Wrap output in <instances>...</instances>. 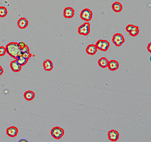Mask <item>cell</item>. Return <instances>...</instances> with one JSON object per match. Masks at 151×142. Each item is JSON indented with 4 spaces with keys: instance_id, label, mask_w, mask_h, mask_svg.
<instances>
[{
    "instance_id": "obj_20",
    "label": "cell",
    "mask_w": 151,
    "mask_h": 142,
    "mask_svg": "<svg viewBox=\"0 0 151 142\" xmlns=\"http://www.w3.org/2000/svg\"><path fill=\"white\" fill-rule=\"evenodd\" d=\"M7 14V10L5 6H0V17L3 18Z\"/></svg>"
},
{
    "instance_id": "obj_18",
    "label": "cell",
    "mask_w": 151,
    "mask_h": 142,
    "mask_svg": "<svg viewBox=\"0 0 151 142\" xmlns=\"http://www.w3.org/2000/svg\"><path fill=\"white\" fill-rule=\"evenodd\" d=\"M108 63V60L104 57H101L98 61V64L102 68H106V67H107Z\"/></svg>"
},
{
    "instance_id": "obj_27",
    "label": "cell",
    "mask_w": 151,
    "mask_h": 142,
    "mask_svg": "<svg viewBox=\"0 0 151 142\" xmlns=\"http://www.w3.org/2000/svg\"><path fill=\"white\" fill-rule=\"evenodd\" d=\"M3 73V68L0 65V76H1Z\"/></svg>"
},
{
    "instance_id": "obj_22",
    "label": "cell",
    "mask_w": 151,
    "mask_h": 142,
    "mask_svg": "<svg viewBox=\"0 0 151 142\" xmlns=\"http://www.w3.org/2000/svg\"><path fill=\"white\" fill-rule=\"evenodd\" d=\"M21 55H22L23 57L29 59L31 56H32V54L30 53V52H25V53H23L21 54Z\"/></svg>"
},
{
    "instance_id": "obj_1",
    "label": "cell",
    "mask_w": 151,
    "mask_h": 142,
    "mask_svg": "<svg viewBox=\"0 0 151 142\" xmlns=\"http://www.w3.org/2000/svg\"><path fill=\"white\" fill-rule=\"evenodd\" d=\"M5 48L6 53L14 59H16L19 56L21 55V49L19 47L18 43L10 42L6 45Z\"/></svg>"
},
{
    "instance_id": "obj_16",
    "label": "cell",
    "mask_w": 151,
    "mask_h": 142,
    "mask_svg": "<svg viewBox=\"0 0 151 142\" xmlns=\"http://www.w3.org/2000/svg\"><path fill=\"white\" fill-rule=\"evenodd\" d=\"M23 97L26 101H31L34 99V98L35 97V94L34 92H33L31 91H26V92H25V93L23 95Z\"/></svg>"
},
{
    "instance_id": "obj_5",
    "label": "cell",
    "mask_w": 151,
    "mask_h": 142,
    "mask_svg": "<svg viewBox=\"0 0 151 142\" xmlns=\"http://www.w3.org/2000/svg\"><path fill=\"white\" fill-rule=\"evenodd\" d=\"M112 41L115 46L116 47H120L124 43L125 39L121 34L116 33L113 35Z\"/></svg>"
},
{
    "instance_id": "obj_3",
    "label": "cell",
    "mask_w": 151,
    "mask_h": 142,
    "mask_svg": "<svg viewBox=\"0 0 151 142\" xmlns=\"http://www.w3.org/2000/svg\"><path fill=\"white\" fill-rule=\"evenodd\" d=\"M90 32V25L88 22H85L81 25L78 29V33L79 34L84 36H87Z\"/></svg>"
},
{
    "instance_id": "obj_19",
    "label": "cell",
    "mask_w": 151,
    "mask_h": 142,
    "mask_svg": "<svg viewBox=\"0 0 151 142\" xmlns=\"http://www.w3.org/2000/svg\"><path fill=\"white\" fill-rule=\"evenodd\" d=\"M129 34L131 37H136L139 34V26H134V27L132 28V29L128 33Z\"/></svg>"
},
{
    "instance_id": "obj_8",
    "label": "cell",
    "mask_w": 151,
    "mask_h": 142,
    "mask_svg": "<svg viewBox=\"0 0 151 142\" xmlns=\"http://www.w3.org/2000/svg\"><path fill=\"white\" fill-rule=\"evenodd\" d=\"M63 15L65 18H72L75 15V10L71 7H67L64 10Z\"/></svg>"
},
{
    "instance_id": "obj_14",
    "label": "cell",
    "mask_w": 151,
    "mask_h": 142,
    "mask_svg": "<svg viewBox=\"0 0 151 142\" xmlns=\"http://www.w3.org/2000/svg\"><path fill=\"white\" fill-rule=\"evenodd\" d=\"M43 66L45 70L46 71H51L52 70L53 68V63L51 60L49 59H47L43 62Z\"/></svg>"
},
{
    "instance_id": "obj_25",
    "label": "cell",
    "mask_w": 151,
    "mask_h": 142,
    "mask_svg": "<svg viewBox=\"0 0 151 142\" xmlns=\"http://www.w3.org/2000/svg\"><path fill=\"white\" fill-rule=\"evenodd\" d=\"M18 45H19V48H20L21 49H23V48L27 46V45H26L24 42H19V43H18Z\"/></svg>"
},
{
    "instance_id": "obj_12",
    "label": "cell",
    "mask_w": 151,
    "mask_h": 142,
    "mask_svg": "<svg viewBox=\"0 0 151 142\" xmlns=\"http://www.w3.org/2000/svg\"><path fill=\"white\" fill-rule=\"evenodd\" d=\"M17 25L18 26V27L21 29H26L28 25H29V21L28 20L25 18H20L18 22Z\"/></svg>"
},
{
    "instance_id": "obj_26",
    "label": "cell",
    "mask_w": 151,
    "mask_h": 142,
    "mask_svg": "<svg viewBox=\"0 0 151 142\" xmlns=\"http://www.w3.org/2000/svg\"><path fill=\"white\" fill-rule=\"evenodd\" d=\"M147 50L151 53V43H150L147 46Z\"/></svg>"
},
{
    "instance_id": "obj_11",
    "label": "cell",
    "mask_w": 151,
    "mask_h": 142,
    "mask_svg": "<svg viewBox=\"0 0 151 142\" xmlns=\"http://www.w3.org/2000/svg\"><path fill=\"white\" fill-rule=\"evenodd\" d=\"M10 67L11 69L14 72H19L21 71L22 67L18 63V62L15 60L12 61L10 64Z\"/></svg>"
},
{
    "instance_id": "obj_9",
    "label": "cell",
    "mask_w": 151,
    "mask_h": 142,
    "mask_svg": "<svg viewBox=\"0 0 151 142\" xmlns=\"http://www.w3.org/2000/svg\"><path fill=\"white\" fill-rule=\"evenodd\" d=\"M18 133V129L15 126H11L8 127L6 130V134L11 138L15 137Z\"/></svg>"
},
{
    "instance_id": "obj_21",
    "label": "cell",
    "mask_w": 151,
    "mask_h": 142,
    "mask_svg": "<svg viewBox=\"0 0 151 142\" xmlns=\"http://www.w3.org/2000/svg\"><path fill=\"white\" fill-rule=\"evenodd\" d=\"M6 53V48L3 46H0V56H3Z\"/></svg>"
},
{
    "instance_id": "obj_17",
    "label": "cell",
    "mask_w": 151,
    "mask_h": 142,
    "mask_svg": "<svg viewBox=\"0 0 151 142\" xmlns=\"http://www.w3.org/2000/svg\"><path fill=\"white\" fill-rule=\"evenodd\" d=\"M15 60L21 67L25 65L27 63V62L29 61L28 59L23 57L22 55L19 56Z\"/></svg>"
},
{
    "instance_id": "obj_28",
    "label": "cell",
    "mask_w": 151,
    "mask_h": 142,
    "mask_svg": "<svg viewBox=\"0 0 151 142\" xmlns=\"http://www.w3.org/2000/svg\"><path fill=\"white\" fill-rule=\"evenodd\" d=\"M19 142H27L26 140H20Z\"/></svg>"
},
{
    "instance_id": "obj_6",
    "label": "cell",
    "mask_w": 151,
    "mask_h": 142,
    "mask_svg": "<svg viewBox=\"0 0 151 142\" xmlns=\"http://www.w3.org/2000/svg\"><path fill=\"white\" fill-rule=\"evenodd\" d=\"M96 47L102 51H107L110 47V43L106 40L100 39L98 41L96 44Z\"/></svg>"
},
{
    "instance_id": "obj_24",
    "label": "cell",
    "mask_w": 151,
    "mask_h": 142,
    "mask_svg": "<svg viewBox=\"0 0 151 142\" xmlns=\"http://www.w3.org/2000/svg\"><path fill=\"white\" fill-rule=\"evenodd\" d=\"M134 26H135V25H127V26L126 27V30L128 33H129V32L132 29V28L134 27Z\"/></svg>"
},
{
    "instance_id": "obj_15",
    "label": "cell",
    "mask_w": 151,
    "mask_h": 142,
    "mask_svg": "<svg viewBox=\"0 0 151 142\" xmlns=\"http://www.w3.org/2000/svg\"><path fill=\"white\" fill-rule=\"evenodd\" d=\"M111 7L112 10L115 13H120L123 9L122 5L118 2H114L111 5Z\"/></svg>"
},
{
    "instance_id": "obj_2",
    "label": "cell",
    "mask_w": 151,
    "mask_h": 142,
    "mask_svg": "<svg viewBox=\"0 0 151 142\" xmlns=\"http://www.w3.org/2000/svg\"><path fill=\"white\" fill-rule=\"evenodd\" d=\"M64 130L59 127H55L51 131V136L55 139H60L64 135Z\"/></svg>"
},
{
    "instance_id": "obj_7",
    "label": "cell",
    "mask_w": 151,
    "mask_h": 142,
    "mask_svg": "<svg viewBox=\"0 0 151 142\" xmlns=\"http://www.w3.org/2000/svg\"><path fill=\"white\" fill-rule=\"evenodd\" d=\"M108 138L111 142H116L119 138V134L116 130H111L108 132Z\"/></svg>"
},
{
    "instance_id": "obj_23",
    "label": "cell",
    "mask_w": 151,
    "mask_h": 142,
    "mask_svg": "<svg viewBox=\"0 0 151 142\" xmlns=\"http://www.w3.org/2000/svg\"><path fill=\"white\" fill-rule=\"evenodd\" d=\"M21 54L23 53H25V52H30V49L29 47H28V46L27 45L25 48H23V49H21Z\"/></svg>"
},
{
    "instance_id": "obj_10",
    "label": "cell",
    "mask_w": 151,
    "mask_h": 142,
    "mask_svg": "<svg viewBox=\"0 0 151 142\" xmlns=\"http://www.w3.org/2000/svg\"><path fill=\"white\" fill-rule=\"evenodd\" d=\"M119 67V63L115 60H111L108 61L107 67L108 69L111 71H115L118 69Z\"/></svg>"
},
{
    "instance_id": "obj_13",
    "label": "cell",
    "mask_w": 151,
    "mask_h": 142,
    "mask_svg": "<svg viewBox=\"0 0 151 142\" xmlns=\"http://www.w3.org/2000/svg\"><path fill=\"white\" fill-rule=\"evenodd\" d=\"M97 51V48L96 47V46L93 44L89 45L88 46L86 49V52L87 54L90 55H94Z\"/></svg>"
},
{
    "instance_id": "obj_4",
    "label": "cell",
    "mask_w": 151,
    "mask_h": 142,
    "mask_svg": "<svg viewBox=\"0 0 151 142\" xmlns=\"http://www.w3.org/2000/svg\"><path fill=\"white\" fill-rule=\"evenodd\" d=\"M80 18L84 21L89 22L91 21L93 18V12L89 9H84L80 13Z\"/></svg>"
}]
</instances>
